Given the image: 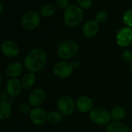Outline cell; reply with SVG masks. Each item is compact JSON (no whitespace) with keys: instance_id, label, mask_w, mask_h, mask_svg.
I'll use <instances>...</instances> for the list:
<instances>
[{"instance_id":"16","label":"cell","mask_w":132,"mask_h":132,"mask_svg":"<svg viewBox=\"0 0 132 132\" xmlns=\"http://www.w3.org/2000/svg\"><path fill=\"white\" fill-rule=\"evenodd\" d=\"M106 132H129V128L120 121H113L107 125Z\"/></svg>"},{"instance_id":"23","label":"cell","mask_w":132,"mask_h":132,"mask_svg":"<svg viewBox=\"0 0 132 132\" xmlns=\"http://www.w3.org/2000/svg\"><path fill=\"white\" fill-rule=\"evenodd\" d=\"M107 18H108V14L106 11H103V10L99 11L95 16V20L98 23H103L106 22Z\"/></svg>"},{"instance_id":"32","label":"cell","mask_w":132,"mask_h":132,"mask_svg":"<svg viewBox=\"0 0 132 132\" xmlns=\"http://www.w3.org/2000/svg\"><path fill=\"white\" fill-rule=\"evenodd\" d=\"M1 81H2V79H1V76H0V85H1Z\"/></svg>"},{"instance_id":"13","label":"cell","mask_w":132,"mask_h":132,"mask_svg":"<svg viewBox=\"0 0 132 132\" xmlns=\"http://www.w3.org/2000/svg\"><path fill=\"white\" fill-rule=\"evenodd\" d=\"M6 93L12 97L19 96L22 92L21 82L17 79H10L6 82Z\"/></svg>"},{"instance_id":"20","label":"cell","mask_w":132,"mask_h":132,"mask_svg":"<svg viewBox=\"0 0 132 132\" xmlns=\"http://www.w3.org/2000/svg\"><path fill=\"white\" fill-rule=\"evenodd\" d=\"M62 120V114L59 111H51L47 113V120L53 124L61 122Z\"/></svg>"},{"instance_id":"27","label":"cell","mask_w":132,"mask_h":132,"mask_svg":"<svg viewBox=\"0 0 132 132\" xmlns=\"http://www.w3.org/2000/svg\"><path fill=\"white\" fill-rule=\"evenodd\" d=\"M19 110L21 113H30V105L28 103H22L20 104L19 106Z\"/></svg>"},{"instance_id":"14","label":"cell","mask_w":132,"mask_h":132,"mask_svg":"<svg viewBox=\"0 0 132 132\" xmlns=\"http://www.w3.org/2000/svg\"><path fill=\"white\" fill-rule=\"evenodd\" d=\"M99 31V23L94 20H90L85 23L82 27V34L85 37L90 38L97 34Z\"/></svg>"},{"instance_id":"24","label":"cell","mask_w":132,"mask_h":132,"mask_svg":"<svg viewBox=\"0 0 132 132\" xmlns=\"http://www.w3.org/2000/svg\"><path fill=\"white\" fill-rule=\"evenodd\" d=\"M122 58L124 62L128 64H132V51L126 50L122 53Z\"/></svg>"},{"instance_id":"19","label":"cell","mask_w":132,"mask_h":132,"mask_svg":"<svg viewBox=\"0 0 132 132\" xmlns=\"http://www.w3.org/2000/svg\"><path fill=\"white\" fill-rule=\"evenodd\" d=\"M126 114V111L123 107L120 106H115L110 112V117L114 121H120L122 120Z\"/></svg>"},{"instance_id":"3","label":"cell","mask_w":132,"mask_h":132,"mask_svg":"<svg viewBox=\"0 0 132 132\" xmlns=\"http://www.w3.org/2000/svg\"><path fill=\"white\" fill-rule=\"evenodd\" d=\"M79 51V44L72 40L62 42L57 48L58 56L64 61L75 57Z\"/></svg>"},{"instance_id":"29","label":"cell","mask_w":132,"mask_h":132,"mask_svg":"<svg viewBox=\"0 0 132 132\" xmlns=\"http://www.w3.org/2000/svg\"><path fill=\"white\" fill-rule=\"evenodd\" d=\"M8 93H2L1 96H0V98H1V101L2 100H7L8 99Z\"/></svg>"},{"instance_id":"31","label":"cell","mask_w":132,"mask_h":132,"mask_svg":"<svg viewBox=\"0 0 132 132\" xmlns=\"http://www.w3.org/2000/svg\"><path fill=\"white\" fill-rule=\"evenodd\" d=\"M130 73L132 75V64H130Z\"/></svg>"},{"instance_id":"9","label":"cell","mask_w":132,"mask_h":132,"mask_svg":"<svg viewBox=\"0 0 132 132\" xmlns=\"http://www.w3.org/2000/svg\"><path fill=\"white\" fill-rule=\"evenodd\" d=\"M29 114L31 121L37 125H41L47 120V113L45 110L41 107H34L31 109Z\"/></svg>"},{"instance_id":"17","label":"cell","mask_w":132,"mask_h":132,"mask_svg":"<svg viewBox=\"0 0 132 132\" xmlns=\"http://www.w3.org/2000/svg\"><path fill=\"white\" fill-rule=\"evenodd\" d=\"M12 113L11 104L8 100H2L0 102V120L8 119Z\"/></svg>"},{"instance_id":"11","label":"cell","mask_w":132,"mask_h":132,"mask_svg":"<svg viewBox=\"0 0 132 132\" xmlns=\"http://www.w3.org/2000/svg\"><path fill=\"white\" fill-rule=\"evenodd\" d=\"M46 99V93L41 89H37L33 90L28 97L30 105L37 107L41 105Z\"/></svg>"},{"instance_id":"22","label":"cell","mask_w":132,"mask_h":132,"mask_svg":"<svg viewBox=\"0 0 132 132\" xmlns=\"http://www.w3.org/2000/svg\"><path fill=\"white\" fill-rule=\"evenodd\" d=\"M123 21L127 27L132 28V10H127L123 15Z\"/></svg>"},{"instance_id":"21","label":"cell","mask_w":132,"mask_h":132,"mask_svg":"<svg viewBox=\"0 0 132 132\" xmlns=\"http://www.w3.org/2000/svg\"><path fill=\"white\" fill-rule=\"evenodd\" d=\"M55 12V8L51 4H47L42 6L40 10V14L44 17H50L54 15Z\"/></svg>"},{"instance_id":"12","label":"cell","mask_w":132,"mask_h":132,"mask_svg":"<svg viewBox=\"0 0 132 132\" xmlns=\"http://www.w3.org/2000/svg\"><path fill=\"white\" fill-rule=\"evenodd\" d=\"M76 106L81 113H88L93 109V101L90 97L82 96L77 99Z\"/></svg>"},{"instance_id":"7","label":"cell","mask_w":132,"mask_h":132,"mask_svg":"<svg viewBox=\"0 0 132 132\" xmlns=\"http://www.w3.org/2000/svg\"><path fill=\"white\" fill-rule=\"evenodd\" d=\"M40 21V15L35 11H29L26 13L21 19V26L27 30H34L38 27Z\"/></svg>"},{"instance_id":"25","label":"cell","mask_w":132,"mask_h":132,"mask_svg":"<svg viewBox=\"0 0 132 132\" xmlns=\"http://www.w3.org/2000/svg\"><path fill=\"white\" fill-rule=\"evenodd\" d=\"M78 6L81 9H89L93 3V0H77Z\"/></svg>"},{"instance_id":"5","label":"cell","mask_w":132,"mask_h":132,"mask_svg":"<svg viewBox=\"0 0 132 132\" xmlns=\"http://www.w3.org/2000/svg\"><path fill=\"white\" fill-rule=\"evenodd\" d=\"M57 107L62 115L68 116L74 112L76 106V102L70 96L64 95L58 99L57 102Z\"/></svg>"},{"instance_id":"18","label":"cell","mask_w":132,"mask_h":132,"mask_svg":"<svg viewBox=\"0 0 132 132\" xmlns=\"http://www.w3.org/2000/svg\"><path fill=\"white\" fill-rule=\"evenodd\" d=\"M36 82V77L35 75L32 72L26 74L21 80V85L23 89H29L34 86Z\"/></svg>"},{"instance_id":"15","label":"cell","mask_w":132,"mask_h":132,"mask_svg":"<svg viewBox=\"0 0 132 132\" xmlns=\"http://www.w3.org/2000/svg\"><path fill=\"white\" fill-rule=\"evenodd\" d=\"M23 71V66L20 62H13L10 64L6 69V75L11 79H15L20 76Z\"/></svg>"},{"instance_id":"4","label":"cell","mask_w":132,"mask_h":132,"mask_svg":"<svg viewBox=\"0 0 132 132\" xmlns=\"http://www.w3.org/2000/svg\"><path fill=\"white\" fill-rule=\"evenodd\" d=\"M89 118L96 124L105 125L110 122L111 117L110 113H109L106 109L101 106H97L94 107L89 112Z\"/></svg>"},{"instance_id":"1","label":"cell","mask_w":132,"mask_h":132,"mask_svg":"<svg viewBox=\"0 0 132 132\" xmlns=\"http://www.w3.org/2000/svg\"><path fill=\"white\" fill-rule=\"evenodd\" d=\"M47 64V55L42 49L36 48L30 51L24 58L25 68L31 72H38L43 70Z\"/></svg>"},{"instance_id":"26","label":"cell","mask_w":132,"mask_h":132,"mask_svg":"<svg viewBox=\"0 0 132 132\" xmlns=\"http://www.w3.org/2000/svg\"><path fill=\"white\" fill-rule=\"evenodd\" d=\"M55 5L60 10H66L69 6V0H55Z\"/></svg>"},{"instance_id":"2","label":"cell","mask_w":132,"mask_h":132,"mask_svg":"<svg viewBox=\"0 0 132 132\" xmlns=\"http://www.w3.org/2000/svg\"><path fill=\"white\" fill-rule=\"evenodd\" d=\"M83 18V12L78 6H69L64 10V21L69 27H75L80 24Z\"/></svg>"},{"instance_id":"28","label":"cell","mask_w":132,"mask_h":132,"mask_svg":"<svg viewBox=\"0 0 132 132\" xmlns=\"http://www.w3.org/2000/svg\"><path fill=\"white\" fill-rule=\"evenodd\" d=\"M71 64H72V65L73 69H77V68L79 67V65H80V61L78 60V59H75V60H73V61L71 62Z\"/></svg>"},{"instance_id":"8","label":"cell","mask_w":132,"mask_h":132,"mask_svg":"<svg viewBox=\"0 0 132 132\" xmlns=\"http://www.w3.org/2000/svg\"><path fill=\"white\" fill-rule=\"evenodd\" d=\"M117 44L121 47H127L132 44V28L123 27L117 34Z\"/></svg>"},{"instance_id":"30","label":"cell","mask_w":132,"mask_h":132,"mask_svg":"<svg viewBox=\"0 0 132 132\" xmlns=\"http://www.w3.org/2000/svg\"><path fill=\"white\" fill-rule=\"evenodd\" d=\"M2 12H3V6H2L1 3H0V14H1Z\"/></svg>"},{"instance_id":"6","label":"cell","mask_w":132,"mask_h":132,"mask_svg":"<svg viewBox=\"0 0 132 132\" xmlns=\"http://www.w3.org/2000/svg\"><path fill=\"white\" fill-rule=\"evenodd\" d=\"M73 67L70 62L67 61H60L53 67V73L60 79H66L69 77L73 72Z\"/></svg>"},{"instance_id":"10","label":"cell","mask_w":132,"mask_h":132,"mask_svg":"<svg viewBox=\"0 0 132 132\" xmlns=\"http://www.w3.org/2000/svg\"><path fill=\"white\" fill-rule=\"evenodd\" d=\"M1 51L2 53L9 57H14L19 54L20 48L19 46L12 40H5L1 44Z\"/></svg>"}]
</instances>
